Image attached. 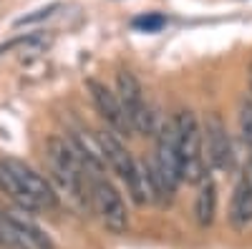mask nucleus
Instances as JSON below:
<instances>
[{"mask_svg": "<svg viewBox=\"0 0 252 249\" xmlns=\"http://www.w3.org/2000/svg\"><path fill=\"white\" fill-rule=\"evenodd\" d=\"M46 159L53 176L58 179V184L66 189L76 201L83 204H91V194H89V174H86V166L78 159L76 149L71 146L68 138H61L53 136L46 143Z\"/></svg>", "mask_w": 252, "mask_h": 249, "instance_id": "obj_1", "label": "nucleus"}, {"mask_svg": "<svg viewBox=\"0 0 252 249\" xmlns=\"http://www.w3.org/2000/svg\"><path fill=\"white\" fill-rule=\"evenodd\" d=\"M96 141H98V149L103 154V161L109 164V169L124 181V186L129 189V196L136 206H144L149 204V199H146V192L141 186V169H139V161L131 156V151L121 143L119 134L114 131H106L101 129L96 134Z\"/></svg>", "mask_w": 252, "mask_h": 249, "instance_id": "obj_2", "label": "nucleus"}, {"mask_svg": "<svg viewBox=\"0 0 252 249\" xmlns=\"http://www.w3.org/2000/svg\"><path fill=\"white\" fill-rule=\"evenodd\" d=\"M177 121V136H179V166H182V181L199 184L207 176V156H204V134L192 111H179Z\"/></svg>", "mask_w": 252, "mask_h": 249, "instance_id": "obj_3", "label": "nucleus"}, {"mask_svg": "<svg viewBox=\"0 0 252 249\" xmlns=\"http://www.w3.org/2000/svg\"><path fill=\"white\" fill-rule=\"evenodd\" d=\"M89 194H91V206L96 209L101 224L106 226L111 234H126L129 229V212L119 194V189L106 179L103 171H91L89 174Z\"/></svg>", "mask_w": 252, "mask_h": 249, "instance_id": "obj_4", "label": "nucleus"}, {"mask_svg": "<svg viewBox=\"0 0 252 249\" xmlns=\"http://www.w3.org/2000/svg\"><path fill=\"white\" fill-rule=\"evenodd\" d=\"M116 96L121 101V109H124L126 118H129L134 134H141V136L157 134L154 113H152L149 103L144 98V88H141L139 78L131 71H119L116 73Z\"/></svg>", "mask_w": 252, "mask_h": 249, "instance_id": "obj_5", "label": "nucleus"}, {"mask_svg": "<svg viewBox=\"0 0 252 249\" xmlns=\"http://www.w3.org/2000/svg\"><path fill=\"white\" fill-rule=\"evenodd\" d=\"M204 156L207 161L212 164V169L217 171H232L235 169V146H232V138H229L227 131V123L222 121L220 113H209L204 118Z\"/></svg>", "mask_w": 252, "mask_h": 249, "instance_id": "obj_6", "label": "nucleus"}, {"mask_svg": "<svg viewBox=\"0 0 252 249\" xmlns=\"http://www.w3.org/2000/svg\"><path fill=\"white\" fill-rule=\"evenodd\" d=\"M3 164L10 169V174L15 176V181L20 184V189L28 194V199L35 204V209H56L58 206V194L53 186L40 176L33 166H28L26 161H20L15 156H5Z\"/></svg>", "mask_w": 252, "mask_h": 249, "instance_id": "obj_7", "label": "nucleus"}, {"mask_svg": "<svg viewBox=\"0 0 252 249\" xmlns=\"http://www.w3.org/2000/svg\"><path fill=\"white\" fill-rule=\"evenodd\" d=\"M86 88H89V93H91V101H94L96 111H98L101 118L111 126V131L119 134V136H131L134 129H131L129 118H126V113H124V109H121L119 96L111 93V91L103 86L101 81H96V78H89V81H86Z\"/></svg>", "mask_w": 252, "mask_h": 249, "instance_id": "obj_8", "label": "nucleus"}, {"mask_svg": "<svg viewBox=\"0 0 252 249\" xmlns=\"http://www.w3.org/2000/svg\"><path fill=\"white\" fill-rule=\"evenodd\" d=\"M229 226L235 232H247L252 226V171H245L235 189H232V201H229Z\"/></svg>", "mask_w": 252, "mask_h": 249, "instance_id": "obj_9", "label": "nucleus"}, {"mask_svg": "<svg viewBox=\"0 0 252 249\" xmlns=\"http://www.w3.org/2000/svg\"><path fill=\"white\" fill-rule=\"evenodd\" d=\"M197 186H199V192L194 199V219L202 229H207L215 221V214H217V186L209 176H204Z\"/></svg>", "mask_w": 252, "mask_h": 249, "instance_id": "obj_10", "label": "nucleus"}, {"mask_svg": "<svg viewBox=\"0 0 252 249\" xmlns=\"http://www.w3.org/2000/svg\"><path fill=\"white\" fill-rule=\"evenodd\" d=\"M10 214V219L15 221V226L20 232H23V237H26V242L33 247V249H56V244H53V239L40 229V226L26 214V212H8Z\"/></svg>", "mask_w": 252, "mask_h": 249, "instance_id": "obj_11", "label": "nucleus"}, {"mask_svg": "<svg viewBox=\"0 0 252 249\" xmlns=\"http://www.w3.org/2000/svg\"><path fill=\"white\" fill-rule=\"evenodd\" d=\"M166 26V18L161 13H141L131 20V28L139 33H159Z\"/></svg>", "mask_w": 252, "mask_h": 249, "instance_id": "obj_12", "label": "nucleus"}, {"mask_svg": "<svg viewBox=\"0 0 252 249\" xmlns=\"http://www.w3.org/2000/svg\"><path fill=\"white\" fill-rule=\"evenodd\" d=\"M240 134H242L245 146L252 154V101L250 98H242L240 103Z\"/></svg>", "mask_w": 252, "mask_h": 249, "instance_id": "obj_13", "label": "nucleus"}, {"mask_svg": "<svg viewBox=\"0 0 252 249\" xmlns=\"http://www.w3.org/2000/svg\"><path fill=\"white\" fill-rule=\"evenodd\" d=\"M56 10H61V3H51V5H46V8H38V10H33L31 15L18 18V20H15V28H23V26H35V23H40V20L51 18Z\"/></svg>", "mask_w": 252, "mask_h": 249, "instance_id": "obj_14", "label": "nucleus"}, {"mask_svg": "<svg viewBox=\"0 0 252 249\" xmlns=\"http://www.w3.org/2000/svg\"><path fill=\"white\" fill-rule=\"evenodd\" d=\"M247 78H250V96H247V98L252 101V66H250V73H247Z\"/></svg>", "mask_w": 252, "mask_h": 249, "instance_id": "obj_15", "label": "nucleus"}]
</instances>
